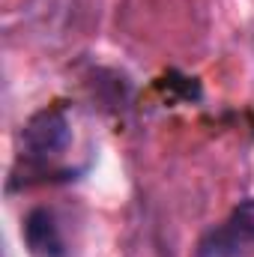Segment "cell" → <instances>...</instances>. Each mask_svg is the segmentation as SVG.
Masks as SVG:
<instances>
[{
	"label": "cell",
	"instance_id": "2",
	"mask_svg": "<svg viewBox=\"0 0 254 257\" xmlns=\"http://www.w3.org/2000/svg\"><path fill=\"white\" fill-rule=\"evenodd\" d=\"M197 257H251L254 254V197L239 200L224 224L209 227L200 242Z\"/></svg>",
	"mask_w": 254,
	"mask_h": 257
},
{
	"label": "cell",
	"instance_id": "4",
	"mask_svg": "<svg viewBox=\"0 0 254 257\" xmlns=\"http://www.w3.org/2000/svg\"><path fill=\"white\" fill-rule=\"evenodd\" d=\"M156 87L165 90V96H168V99H177V102H197V99H200V84H197V78L180 75L177 69H171L165 78H159Z\"/></svg>",
	"mask_w": 254,
	"mask_h": 257
},
{
	"label": "cell",
	"instance_id": "1",
	"mask_svg": "<svg viewBox=\"0 0 254 257\" xmlns=\"http://www.w3.org/2000/svg\"><path fill=\"white\" fill-rule=\"evenodd\" d=\"M21 144V168L24 177L21 183H45V180H75V171L54 168V162L63 156L72 144V123L63 105H48L36 111L18 135Z\"/></svg>",
	"mask_w": 254,
	"mask_h": 257
},
{
	"label": "cell",
	"instance_id": "3",
	"mask_svg": "<svg viewBox=\"0 0 254 257\" xmlns=\"http://www.w3.org/2000/svg\"><path fill=\"white\" fill-rule=\"evenodd\" d=\"M21 236H24V245L33 257H66L63 230L57 224V215L48 209V206H33L24 221H21Z\"/></svg>",
	"mask_w": 254,
	"mask_h": 257
}]
</instances>
